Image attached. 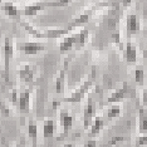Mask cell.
I'll return each instance as SVG.
<instances>
[{"instance_id": "obj_1", "label": "cell", "mask_w": 147, "mask_h": 147, "mask_svg": "<svg viewBox=\"0 0 147 147\" xmlns=\"http://www.w3.org/2000/svg\"><path fill=\"white\" fill-rule=\"evenodd\" d=\"M133 96H135V89L127 82H125L122 84V87L116 89V91L108 97V103H117V102L122 101L123 98H128V97H133Z\"/></svg>"}, {"instance_id": "obj_2", "label": "cell", "mask_w": 147, "mask_h": 147, "mask_svg": "<svg viewBox=\"0 0 147 147\" xmlns=\"http://www.w3.org/2000/svg\"><path fill=\"white\" fill-rule=\"evenodd\" d=\"M18 48L26 55H35V54H38V53L44 51L45 45L42 44V43L26 42V43H22V44H19Z\"/></svg>"}, {"instance_id": "obj_3", "label": "cell", "mask_w": 147, "mask_h": 147, "mask_svg": "<svg viewBox=\"0 0 147 147\" xmlns=\"http://www.w3.org/2000/svg\"><path fill=\"white\" fill-rule=\"evenodd\" d=\"M94 112H96L94 103H93L92 99H89L84 108V112H83V126H84L86 129L91 127L93 119H94Z\"/></svg>"}, {"instance_id": "obj_4", "label": "cell", "mask_w": 147, "mask_h": 147, "mask_svg": "<svg viewBox=\"0 0 147 147\" xmlns=\"http://www.w3.org/2000/svg\"><path fill=\"white\" fill-rule=\"evenodd\" d=\"M92 84H93V78L87 79V81L82 84V87H79V89L74 93V94H73L72 97H69V98H65L64 101H67V102H79L83 97H84L86 93L88 92V89L91 88Z\"/></svg>"}, {"instance_id": "obj_5", "label": "cell", "mask_w": 147, "mask_h": 147, "mask_svg": "<svg viewBox=\"0 0 147 147\" xmlns=\"http://www.w3.org/2000/svg\"><path fill=\"white\" fill-rule=\"evenodd\" d=\"M36 74V68L34 65H29V64H24L20 67L19 69V77H20L22 81H24L26 83L33 82Z\"/></svg>"}, {"instance_id": "obj_6", "label": "cell", "mask_w": 147, "mask_h": 147, "mask_svg": "<svg viewBox=\"0 0 147 147\" xmlns=\"http://www.w3.org/2000/svg\"><path fill=\"white\" fill-rule=\"evenodd\" d=\"M59 125L63 127V132L64 133H68L69 129L73 127V116L65 109H63L59 113Z\"/></svg>"}, {"instance_id": "obj_7", "label": "cell", "mask_w": 147, "mask_h": 147, "mask_svg": "<svg viewBox=\"0 0 147 147\" xmlns=\"http://www.w3.org/2000/svg\"><path fill=\"white\" fill-rule=\"evenodd\" d=\"M18 106H19L20 112H23V113H26L30 111V92L23 91L20 94H19Z\"/></svg>"}, {"instance_id": "obj_8", "label": "cell", "mask_w": 147, "mask_h": 147, "mask_svg": "<svg viewBox=\"0 0 147 147\" xmlns=\"http://www.w3.org/2000/svg\"><path fill=\"white\" fill-rule=\"evenodd\" d=\"M126 29L129 35L136 34L140 30V20L136 14H128L126 19Z\"/></svg>"}, {"instance_id": "obj_9", "label": "cell", "mask_w": 147, "mask_h": 147, "mask_svg": "<svg viewBox=\"0 0 147 147\" xmlns=\"http://www.w3.org/2000/svg\"><path fill=\"white\" fill-rule=\"evenodd\" d=\"M125 59L127 63H136L137 61V48L131 40H128L125 45Z\"/></svg>"}, {"instance_id": "obj_10", "label": "cell", "mask_w": 147, "mask_h": 147, "mask_svg": "<svg viewBox=\"0 0 147 147\" xmlns=\"http://www.w3.org/2000/svg\"><path fill=\"white\" fill-rule=\"evenodd\" d=\"M14 55V44H13V39L6 36L4 40V59H5V67L8 69L9 62Z\"/></svg>"}, {"instance_id": "obj_11", "label": "cell", "mask_w": 147, "mask_h": 147, "mask_svg": "<svg viewBox=\"0 0 147 147\" xmlns=\"http://www.w3.org/2000/svg\"><path fill=\"white\" fill-rule=\"evenodd\" d=\"M92 11H93L92 9H91V10H87V11H84L83 14H81L79 16H77L76 19H73L72 23L69 24V26L67 29H68V30H71V29L76 28V26H79V25H83V24H86V23H88L89 18H91V15H92Z\"/></svg>"}, {"instance_id": "obj_12", "label": "cell", "mask_w": 147, "mask_h": 147, "mask_svg": "<svg viewBox=\"0 0 147 147\" xmlns=\"http://www.w3.org/2000/svg\"><path fill=\"white\" fill-rule=\"evenodd\" d=\"M138 132H147V109L145 107H141L138 109Z\"/></svg>"}, {"instance_id": "obj_13", "label": "cell", "mask_w": 147, "mask_h": 147, "mask_svg": "<svg viewBox=\"0 0 147 147\" xmlns=\"http://www.w3.org/2000/svg\"><path fill=\"white\" fill-rule=\"evenodd\" d=\"M55 132V123L53 119H47L43 123V137L44 138H52Z\"/></svg>"}, {"instance_id": "obj_14", "label": "cell", "mask_w": 147, "mask_h": 147, "mask_svg": "<svg viewBox=\"0 0 147 147\" xmlns=\"http://www.w3.org/2000/svg\"><path fill=\"white\" fill-rule=\"evenodd\" d=\"M74 45H76V35L64 36V39L61 42V45H59V51H61V53L69 52Z\"/></svg>"}, {"instance_id": "obj_15", "label": "cell", "mask_w": 147, "mask_h": 147, "mask_svg": "<svg viewBox=\"0 0 147 147\" xmlns=\"http://www.w3.org/2000/svg\"><path fill=\"white\" fill-rule=\"evenodd\" d=\"M44 9V4H32V5H26L23 10V14L25 16H34L36 15L39 11H42Z\"/></svg>"}, {"instance_id": "obj_16", "label": "cell", "mask_w": 147, "mask_h": 147, "mask_svg": "<svg viewBox=\"0 0 147 147\" xmlns=\"http://www.w3.org/2000/svg\"><path fill=\"white\" fill-rule=\"evenodd\" d=\"M103 127H105V121H103V118H101L99 116L96 117V118L93 119L92 125H91V131H89V133H91L92 136L98 135V133L103 129Z\"/></svg>"}, {"instance_id": "obj_17", "label": "cell", "mask_w": 147, "mask_h": 147, "mask_svg": "<svg viewBox=\"0 0 147 147\" xmlns=\"http://www.w3.org/2000/svg\"><path fill=\"white\" fill-rule=\"evenodd\" d=\"M3 10L8 16H11V18H18L19 15H20V11H19V9L16 8V6L13 4V3H4V5H3Z\"/></svg>"}, {"instance_id": "obj_18", "label": "cell", "mask_w": 147, "mask_h": 147, "mask_svg": "<svg viewBox=\"0 0 147 147\" xmlns=\"http://www.w3.org/2000/svg\"><path fill=\"white\" fill-rule=\"evenodd\" d=\"M64 82H65V72L64 69H62L55 81V92L59 93V94H62L64 92Z\"/></svg>"}, {"instance_id": "obj_19", "label": "cell", "mask_w": 147, "mask_h": 147, "mask_svg": "<svg viewBox=\"0 0 147 147\" xmlns=\"http://www.w3.org/2000/svg\"><path fill=\"white\" fill-rule=\"evenodd\" d=\"M88 36H89L88 29H82V30L76 35V44L78 47H83L87 43V40H88Z\"/></svg>"}, {"instance_id": "obj_20", "label": "cell", "mask_w": 147, "mask_h": 147, "mask_svg": "<svg viewBox=\"0 0 147 147\" xmlns=\"http://www.w3.org/2000/svg\"><path fill=\"white\" fill-rule=\"evenodd\" d=\"M68 29H52L45 32V38H62L68 34Z\"/></svg>"}, {"instance_id": "obj_21", "label": "cell", "mask_w": 147, "mask_h": 147, "mask_svg": "<svg viewBox=\"0 0 147 147\" xmlns=\"http://www.w3.org/2000/svg\"><path fill=\"white\" fill-rule=\"evenodd\" d=\"M28 135L33 141V146H36V138H38V126L35 123H29L28 125Z\"/></svg>"}, {"instance_id": "obj_22", "label": "cell", "mask_w": 147, "mask_h": 147, "mask_svg": "<svg viewBox=\"0 0 147 147\" xmlns=\"http://www.w3.org/2000/svg\"><path fill=\"white\" fill-rule=\"evenodd\" d=\"M119 115H121V106L119 105H112L107 111V118L108 119H113Z\"/></svg>"}, {"instance_id": "obj_23", "label": "cell", "mask_w": 147, "mask_h": 147, "mask_svg": "<svg viewBox=\"0 0 147 147\" xmlns=\"http://www.w3.org/2000/svg\"><path fill=\"white\" fill-rule=\"evenodd\" d=\"M133 74H135V81H136L137 84L142 86L143 83H145V78H146L145 69H142V68H136L135 72H133Z\"/></svg>"}, {"instance_id": "obj_24", "label": "cell", "mask_w": 147, "mask_h": 147, "mask_svg": "<svg viewBox=\"0 0 147 147\" xmlns=\"http://www.w3.org/2000/svg\"><path fill=\"white\" fill-rule=\"evenodd\" d=\"M22 25L24 26V29L29 33V34H32L33 36H35V38H45V33L36 30V29H34L32 25H28L26 23H22Z\"/></svg>"}, {"instance_id": "obj_25", "label": "cell", "mask_w": 147, "mask_h": 147, "mask_svg": "<svg viewBox=\"0 0 147 147\" xmlns=\"http://www.w3.org/2000/svg\"><path fill=\"white\" fill-rule=\"evenodd\" d=\"M147 145V132L145 133H140V136L137 137L135 146L136 147H141V146H146Z\"/></svg>"}, {"instance_id": "obj_26", "label": "cell", "mask_w": 147, "mask_h": 147, "mask_svg": "<svg viewBox=\"0 0 147 147\" xmlns=\"http://www.w3.org/2000/svg\"><path fill=\"white\" fill-rule=\"evenodd\" d=\"M73 0H58V1H55V3H52V4H49V5H52V6H65V5H68L69 3H72Z\"/></svg>"}, {"instance_id": "obj_27", "label": "cell", "mask_w": 147, "mask_h": 147, "mask_svg": "<svg viewBox=\"0 0 147 147\" xmlns=\"http://www.w3.org/2000/svg\"><path fill=\"white\" fill-rule=\"evenodd\" d=\"M84 147H97V142H96V140H88V141L86 142Z\"/></svg>"}, {"instance_id": "obj_28", "label": "cell", "mask_w": 147, "mask_h": 147, "mask_svg": "<svg viewBox=\"0 0 147 147\" xmlns=\"http://www.w3.org/2000/svg\"><path fill=\"white\" fill-rule=\"evenodd\" d=\"M142 103L145 106H147V88H145L142 91Z\"/></svg>"}, {"instance_id": "obj_29", "label": "cell", "mask_w": 147, "mask_h": 147, "mask_svg": "<svg viewBox=\"0 0 147 147\" xmlns=\"http://www.w3.org/2000/svg\"><path fill=\"white\" fill-rule=\"evenodd\" d=\"M122 140H123L122 137H115V138L111 140V142H108V146H115L117 142H118V141H122Z\"/></svg>"}, {"instance_id": "obj_30", "label": "cell", "mask_w": 147, "mask_h": 147, "mask_svg": "<svg viewBox=\"0 0 147 147\" xmlns=\"http://www.w3.org/2000/svg\"><path fill=\"white\" fill-rule=\"evenodd\" d=\"M112 38H113V42H115L116 44H119V43H121V38H119L118 33H115V34L112 35Z\"/></svg>"}, {"instance_id": "obj_31", "label": "cell", "mask_w": 147, "mask_h": 147, "mask_svg": "<svg viewBox=\"0 0 147 147\" xmlns=\"http://www.w3.org/2000/svg\"><path fill=\"white\" fill-rule=\"evenodd\" d=\"M11 101L14 102V103H16V91H14V92H13V96H11Z\"/></svg>"}, {"instance_id": "obj_32", "label": "cell", "mask_w": 147, "mask_h": 147, "mask_svg": "<svg viewBox=\"0 0 147 147\" xmlns=\"http://www.w3.org/2000/svg\"><path fill=\"white\" fill-rule=\"evenodd\" d=\"M131 1H132V0H122V4L125 5V6H127V5L131 4Z\"/></svg>"}, {"instance_id": "obj_33", "label": "cell", "mask_w": 147, "mask_h": 147, "mask_svg": "<svg viewBox=\"0 0 147 147\" xmlns=\"http://www.w3.org/2000/svg\"><path fill=\"white\" fill-rule=\"evenodd\" d=\"M63 147H73V145H72V143H65Z\"/></svg>"}, {"instance_id": "obj_34", "label": "cell", "mask_w": 147, "mask_h": 147, "mask_svg": "<svg viewBox=\"0 0 147 147\" xmlns=\"http://www.w3.org/2000/svg\"><path fill=\"white\" fill-rule=\"evenodd\" d=\"M146 35H147V30H146Z\"/></svg>"}, {"instance_id": "obj_35", "label": "cell", "mask_w": 147, "mask_h": 147, "mask_svg": "<svg viewBox=\"0 0 147 147\" xmlns=\"http://www.w3.org/2000/svg\"><path fill=\"white\" fill-rule=\"evenodd\" d=\"M15 147H19V146H15Z\"/></svg>"}, {"instance_id": "obj_36", "label": "cell", "mask_w": 147, "mask_h": 147, "mask_svg": "<svg viewBox=\"0 0 147 147\" xmlns=\"http://www.w3.org/2000/svg\"><path fill=\"white\" fill-rule=\"evenodd\" d=\"M0 1H1V0H0Z\"/></svg>"}]
</instances>
